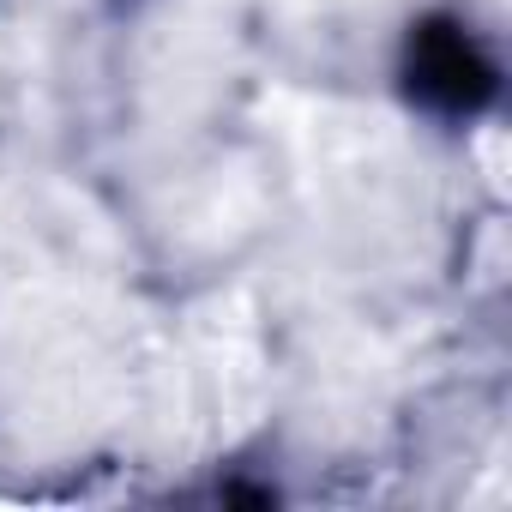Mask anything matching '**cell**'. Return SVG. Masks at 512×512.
<instances>
[{
    "label": "cell",
    "mask_w": 512,
    "mask_h": 512,
    "mask_svg": "<svg viewBox=\"0 0 512 512\" xmlns=\"http://www.w3.org/2000/svg\"><path fill=\"white\" fill-rule=\"evenodd\" d=\"M410 91L440 115H470L494 97V67L470 43V31L434 19L410 37Z\"/></svg>",
    "instance_id": "6da1fadb"
}]
</instances>
